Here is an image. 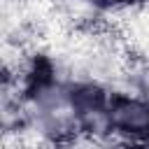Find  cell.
Masks as SVG:
<instances>
[{"mask_svg": "<svg viewBox=\"0 0 149 149\" xmlns=\"http://www.w3.org/2000/svg\"><path fill=\"white\" fill-rule=\"evenodd\" d=\"M88 12H98L102 16H112V14H119L128 7H135L140 5L142 0H79Z\"/></svg>", "mask_w": 149, "mask_h": 149, "instance_id": "obj_2", "label": "cell"}, {"mask_svg": "<svg viewBox=\"0 0 149 149\" xmlns=\"http://www.w3.org/2000/svg\"><path fill=\"white\" fill-rule=\"evenodd\" d=\"M107 135L128 147H149V100L135 91H112Z\"/></svg>", "mask_w": 149, "mask_h": 149, "instance_id": "obj_1", "label": "cell"}]
</instances>
